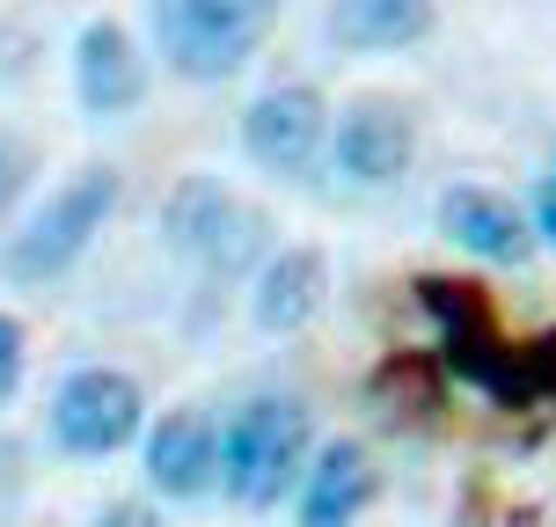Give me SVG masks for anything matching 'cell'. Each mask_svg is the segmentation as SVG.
<instances>
[{"instance_id": "3957f363", "label": "cell", "mask_w": 556, "mask_h": 527, "mask_svg": "<svg viewBox=\"0 0 556 527\" xmlns=\"http://www.w3.org/2000/svg\"><path fill=\"white\" fill-rule=\"evenodd\" d=\"M417 301H425V315L440 323V360L454 366L469 389H483V396L505 411L520 344L498 330V308H491V293H483L476 278H417Z\"/></svg>"}, {"instance_id": "8fae6325", "label": "cell", "mask_w": 556, "mask_h": 527, "mask_svg": "<svg viewBox=\"0 0 556 527\" xmlns=\"http://www.w3.org/2000/svg\"><path fill=\"white\" fill-rule=\"evenodd\" d=\"M323 301H330V256L323 250H278V256H264V272H256L250 315H256L264 337H293L323 315Z\"/></svg>"}, {"instance_id": "6da1fadb", "label": "cell", "mask_w": 556, "mask_h": 527, "mask_svg": "<svg viewBox=\"0 0 556 527\" xmlns=\"http://www.w3.org/2000/svg\"><path fill=\"white\" fill-rule=\"evenodd\" d=\"M307 440H315V425H307V403L301 396H250L242 411L227 417L220 432V484L235 505H250V513H271L307 469Z\"/></svg>"}, {"instance_id": "9c48e42d", "label": "cell", "mask_w": 556, "mask_h": 527, "mask_svg": "<svg viewBox=\"0 0 556 527\" xmlns=\"http://www.w3.org/2000/svg\"><path fill=\"white\" fill-rule=\"evenodd\" d=\"M74 96L96 117H125L147 103V59L117 23H88L74 37Z\"/></svg>"}, {"instance_id": "e0dca14e", "label": "cell", "mask_w": 556, "mask_h": 527, "mask_svg": "<svg viewBox=\"0 0 556 527\" xmlns=\"http://www.w3.org/2000/svg\"><path fill=\"white\" fill-rule=\"evenodd\" d=\"M96 527H162V520H154V513H147V505L117 499V505H103V520H96Z\"/></svg>"}, {"instance_id": "ba28073f", "label": "cell", "mask_w": 556, "mask_h": 527, "mask_svg": "<svg viewBox=\"0 0 556 527\" xmlns=\"http://www.w3.org/2000/svg\"><path fill=\"white\" fill-rule=\"evenodd\" d=\"M337 168L352 184H395L403 168L417 162V117L410 103H389V96H359L344 125H337Z\"/></svg>"}, {"instance_id": "52a82bcc", "label": "cell", "mask_w": 556, "mask_h": 527, "mask_svg": "<svg viewBox=\"0 0 556 527\" xmlns=\"http://www.w3.org/2000/svg\"><path fill=\"white\" fill-rule=\"evenodd\" d=\"M330 147V103L307 81L264 88L250 111H242V154H250L264 176H307Z\"/></svg>"}, {"instance_id": "2e32d148", "label": "cell", "mask_w": 556, "mask_h": 527, "mask_svg": "<svg viewBox=\"0 0 556 527\" xmlns=\"http://www.w3.org/2000/svg\"><path fill=\"white\" fill-rule=\"evenodd\" d=\"M23 389V323L15 315H0V403Z\"/></svg>"}, {"instance_id": "5bb4252c", "label": "cell", "mask_w": 556, "mask_h": 527, "mask_svg": "<svg viewBox=\"0 0 556 527\" xmlns=\"http://www.w3.org/2000/svg\"><path fill=\"white\" fill-rule=\"evenodd\" d=\"M440 0H330V45L344 52H403L417 37H432Z\"/></svg>"}, {"instance_id": "8992f818", "label": "cell", "mask_w": 556, "mask_h": 527, "mask_svg": "<svg viewBox=\"0 0 556 527\" xmlns=\"http://www.w3.org/2000/svg\"><path fill=\"white\" fill-rule=\"evenodd\" d=\"M139 417H147V396L117 366H81L52 396V432L66 454H117V447H132Z\"/></svg>"}, {"instance_id": "9a60e30c", "label": "cell", "mask_w": 556, "mask_h": 527, "mask_svg": "<svg viewBox=\"0 0 556 527\" xmlns=\"http://www.w3.org/2000/svg\"><path fill=\"white\" fill-rule=\"evenodd\" d=\"M23 191H29V139L0 133V227H8V213H15Z\"/></svg>"}, {"instance_id": "ac0fdd59", "label": "cell", "mask_w": 556, "mask_h": 527, "mask_svg": "<svg viewBox=\"0 0 556 527\" xmlns=\"http://www.w3.org/2000/svg\"><path fill=\"white\" fill-rule=\"evenodd\" d=\"M534 235H542V242H556V176L542 184V198H534Z\"/></svg>"}, {"instance_id": "5b68a950", "label": "cell", "mask_w": 556, "mask_h": 527, "mask_svg": "<svg viewBox=\"0 0 556 527\" xmlns=\"http://www.w3.org/2000/svg\"><path fill=\"white\" fill-rule=\"evenodd\" d=\"M162 235L176 256H191V264H205V272H220V278H235L264 250V221L227 191L220 176H184L162 205Z\"/></svg>"}, {"instance_id": "7c38bea8", "label": "cell", "mask_w": 556, "mask_h": 527, "mask_svg": "<svg viewBox=\"0 0 556 527\" xmlns=\"http://www.w3.org/2000/svg\"><path fill=\"white\" fill-rule=\"evenodd\" d=\"M440 227L469 256H483V264H520V256L534 250L528 213H520L513 198H498V191H476V184H462V191L440 198Z\"/></svg>"}, {"instance_id": "277c9868", "label": "cell", "mask_w": 556, "mask_h": 527, "mask_svg": "<svg viewBox=\"0 0 556 527\" xmlns=\"http://www.w3.org/2000/svg\"><path fill=\"white\" fill-rule=\"evenodd\" d=\"M117 213V168H81L74 184H59V198L37 213V221L8 242V278H23V286H37V278H59L66 264H81L88 242L103 235V221Z\"/></svg>"}, {"instance_id": "7a4b0ae2", "label": "cell", "mask_w": 556, "mask_h": 527, "mask_svg": "<svg viewBox=\"0 0 556 527\" xmlns=\"http://www.w3.org/2000/svg\"><path fill=\"white\" fill-rule=\"evenodd\" d=\"M286 0H154L162 59L184 81H227L256 59Z\"/></svg>"}, {"instance_id": "4fadbf2b", "label": "cell", "mask_w": 556, "mask_h": 527, "mask_svg": "<svg viewBox=\"0 0 556 527\" xmlns=\"http://www.w3.org/2000/svg\"><path fill=\"white\" fill-rule=\"evenodd\" d=\"M381 476H374V454L359 440H330L315 454V469L301 484V527H352L374 505Z\"/></svg>"}, {"instance_id": "30bf717a", "label": "cell", "mask_w": 556, "mask_h": 527, "mask_svg": "<svg viewBox=\"0 0 556 527\" xmlns=\"http://www.w3.org/2000/svg\"><path fill=\"white\" fill-rule=\"evenodd\" d=\"M147 484L162 499H205L220 484V425L205 411H168L147 432Z\"/></svg>"}]
</instances>
